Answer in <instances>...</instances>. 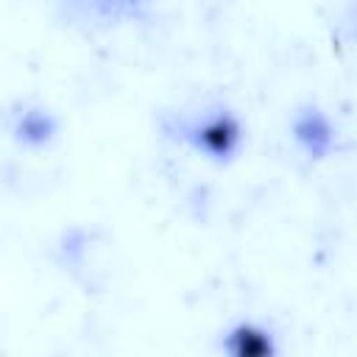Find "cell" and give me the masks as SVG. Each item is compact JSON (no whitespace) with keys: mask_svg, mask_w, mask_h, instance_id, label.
<instances>
[{"mask_svg":"<svg viewBox=\"0 0 357 357\" xmlns=\"http://www.w3.org/2000/svg\"><path fill=\"white\" fill-rule=\"evenodd\" d=\"M293 134H296V139H298L312 156H324L326 148H329V142H332V128H329L326 117H324L321 112H315V109L296 117Z\"/></svg>","mask_w":357,"mask_h":357,"instance_id":"3","label":"cell"},{"mask_svg":"<svg viewBox=\"0 0 357 357\" xmlns=\"http://www.w3.org/2000/svg\"><path fill=\"white\" fill-rule=\"evenodd\" d=\"M128 3H134V0H128Z\"/></svg>","mask_w":357,"mask_h":357,"instance_id":"5","label":"cell"},{"mask_svg":"<svg viewBox=\"0 0 357 357\" xmlns=\"http://www.w3.org/2000/svg\"><path fill=\"white\" fill-rule=\"evenodd\" d=\"M190 139L195 142V148H201L212 159H229L240 142V123L234 114L218 112V114L206 117L204 123H198L190 131Z\"/></svg>","mask_w":357,"mask_h":357,"instance_id":"1","label":"cell"},{"mask_svg":"<svg viewBox=\"0 0 357 357\" xmlns=\"http://www.w3.org/2000/svg\"><path fill=\"white\" fill-rule=\"evenodd\" d=\"M223 349L234 357H271V354H276V343H273L271 332L257 326V324H237L226 335Z\"/></svg>","mask_w":357,"mask_h":357,"instance_id":"2","label":"cell"},{"mask_svg":"<svg viewBox=\"0 0 357 357\" xmlns=\"http://www.w3.org/2000/svg\"><path fill=\"white\" fill-rule=\"evenodd\" d=\"M20 134L25 142H45L53 134V120L45 112H28L20 123Z\"/></svg>","mask_w":357,"mask_h":357,"instance_id":"4","label":"cell"}]
</instances>
